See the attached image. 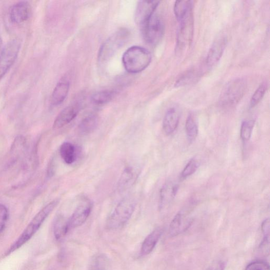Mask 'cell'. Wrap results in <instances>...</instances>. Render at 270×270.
Here are the masks:
<instances>
[{"mask_svg": "<svg viewBox=\"0 0 270 270\" xmlns=\"http://www.w3.org/2000/svg\"><path fill=\"white\" fill-rule=\"evenodd\" d=\"M186 133L190 142L195 140L198 135V127L192 115L187 118L186 124Z\"/></svg>", "mask_w": 270, "mask_h": 270, "instance_id": "26", "label": "cell"}, {"mask_svg": "<svg viewBox=\"0 0 270 270\" xmlns=\"http://www.w3.org/2000/svg\"><path fill=\"white\" fill-rule=\"evenodd\" d=\"M21 46V40L15 38L8 42L0 52V80L6 75L15 62Z\"/></svg>", "mask_w": 270, "mask_h": 270, "instance_id": "7", "label": "cell"}, {"mask_svg": "<svg viewBox=\"0 0 270 270\" xmlns=\"http://www.w3.org/2000/svg\"><path fill=\"white\" fill-rule=\"evenodd\" d=\"M267 88V84L265 83H263L260 85L251 99L250 105L251 107H255L261 101L266 93Z\"/></svg>", "mask_w": 270, "mask_h": 270, "instance_id": "28", "label": "cell"}, {"mask_svg": "<svg viewBox=\"0 0 270 270\" xmlns=\"http://www.w3.org/2000/svg\"><path fill=\"white\" fill-rule=\"evenodd\" d=\"M178 189L176 184L167 183L164 185L160 191L159 207L163 208L171 202L176 195Z\"/></svg>", "mask_w": 270, "mask_h": 270, "instance_id": "17", "label": "cell"}, {"mask_svg": "<svg viewBox=\"0 0 270 270\" xmlns=\"http://www.w3.org/2000/svg\"><path fill=\"white\" fill-rule=\"evenodd\" d=\"M152 54L146 48L133 46L124 53L122 62L128 73L138 74L143 72L150 65Z\"/></svg>", "mask_w": 270, "mask_h": 270, "instance_id": "1", "label": "cell"}, {"mask_svg": "<svg viewBox=\"0 0 270 270\" xmlns=\"http://www.w3.org/2000/svg\"><path fill=\"white\" fill-rule=\"evenodd\" d=\"M194 74V71L190 70L189 72L185 73L181 76L178 80H177L175 86L176 87H179L186 85L192 81Z\"/></svg>", "mask_w": 270, "mask_h": 270, "instance_id": "31", "label": "cell"}, {"mask_svg": "<svg viewBox=\"0 0 270 270\" xmlns=\"http://www.w3.org/2000/svg\"><path fill=\"white\" fill-rule=\"evenodd\" d=\"M32 8L26 2H21L13 5L10 9V18L16 24H20L26 21L31 16Z\"/></svg>", "mask_w": 270, "mask_h": 270, "instance_id": "11", "label": "cell"}, {"mask_svg": "<svg viewBox=\"0 0 270 270\" xmlns=\"http://www.w3.org/2000/svg\"><path fill=\"white\" fill-rule=\"evenodd\" d=\"M59 202V200H54L41 209L29 225L27 226L23 232L15 242V243L12 245L9 251H8V254L18 250L26 243L28 241L31 239L39 229L50 213L58 205Z\"/></svg>", "mask_w": 270, "mask_h": 270, "instance_id": "2", "label": "cell"}, {"mask_svg": "<svg viewBox=\"0 0 270 270\" xmlns=\"http://www.w3.org/2000/svg\"><path fill=\"white\" fill-rule=\"evenodd\" d=\"M179 22L176 38V52H182L191 46L194 33L193 13Z\"/></svg>", "mask_w": 270, "mask_h": 270, "instance_id": "8", "label": "cell"}, {"mask_svg": "<svg viewBox=\"0 0 270 270\" xmlns=\"http://www.w3.org/2000/svg\"><path fill=\"white\" fill-rule=\"evenodd\" d=\"M98 124V118L95 115H90L83 118L78 126V131L82 135L93 132Z\"/></svg>", "mask_w": 270, "mask_h": 270, "instance_id": "21", "label": "cell"}, {"mask_svg": "<svg viewBox=\"0 0 270 270\" xmlns=\"http://www.w3.org/2000/svg\"><path fill=\"white\" fill-rule=\"evenodd\" d=\"M137 171L132 166L124 169L118 183L117 188L119 192H123L133 186L138 175Z\"/></svg>", "mask_w": 270, "mask_h": 270, "instance_id": "15", "label": "cell"}, {"mask_svg": "<svg viewBox=\"0 0 270 270\" xmlns=\"http://www.w3.org/2000/svg\"><path fill=\"white\" fill-rule=\"evenodd\" d=\"M108 259L104 254L96 255L92 260L88 270H107Z\"/></svg>", "mask_w": 270, "mask_h": 270, "instance_id": "24", "label": "cell"}, {"mask_svg": "<svg viewBox=\"0 0 270 270\" xmlns=\"http://www.w3.org/2000/svg\"><path fill=\"white\" fill-rule=\"evenodd\" d=\"M225 263L222 260L213 262L206 270H224Z\"/></svg>", "mask_w": 270, "mask_h": 270, "instance_id": "33", "label": "cell"}, {"mask_svg": "<svg viewBox=\"0 0 270 270\" xmlns=\"http://www.w3.org/2000/svg\"><path fill=\"white\" fill-rule=\"evenodd\" d=\"M60 154L64 161L67 164H72L76 160V149L75 146L69 142H65L60 147Z\"/></svg>", "mask_w": 270, "mask_h": 270, "instance_id": "23", "label": "cell"}, {"mask_svg": "<svg viewBox=\"0 0 270 270\" xmlns=\"http://www.w3.org/2000/svg\"><path fill=\"white\" fill-rule=\"evenodd\" d=\"M114 96L111 91H103L95 93L92 97V102L96 105H104L109 103Z\"/></svg>", "mask_w": 270, "mask_h": 270, "instance_id": "25", "label": "cell"}, {"mask_svg": "<svg viewBox=\"0 0 270 270\" xmlns=\"http://www.w3.org/2000/svg\"><path fill=\"white\" fill-rule=\"evenodd\" d=\"M160 2L141 1L138 3L135 12V21L140 27L156 12Z\"/></svg>", "mask_w": 270, "mask_h": 270, "instance_id": "10", "label": "cell"}, {"mask_svg": "<svg viewBox=\"0 0 270 270\" xmlns=\"http://www.w3.org/2000/svg\"><path fill=\"white\" fill-rule=\"evenodd\" d=\"M255 124L254 120H246L241 125L240 136L244 142H247L251 138Z\"/></svg>", "mask_w": 270, "mask_h": 270, "instance_id": "27", "label": "cell"}, {"mask_svg": "<svg viewBox=\"0 0 270 270\" xmlns=\"http://www.w3.org/2000/svg\"><path fill=\"white\" fill-rule=\"evenodd\" d=\"M227 44V38L220 37L211 46L206 58V64L212 67L217 64L221 59Z\"/></svg>", "mask_w": 270, "mask_h": 270, "instance_id": "12", "label": "cell"}, {"mask_svg": "<svg viewBox=\"0 0 270 270\" xmlns=\"http://www.w3.org/2000/svg\"><path fill=\"white\" fill-rule=\"evenodd\" d=\"M69 87V83L67 81H62L56 85L51 97L52 105L58 106L64 102L68 96Z\"/></svg>", "mask_w": 270, "mask_h": 270, "instance_id": "18", "label": "cell"}, {"mask_svg": "<svg viewBox=\"0 0 270 270\" xmlns=\"http://www.w3.org/2000/svg\"><path fill=\"white\" fill-rule=\"evenodd\" d=\"M190 220L185 221V217L182 212H178L170 223L169 233L172 237L178 235L182 231L186 230L190 226Z\"/></svg>", "mask_w": 270, "mask_h": 270, "instance_id": "19", "label": "cell"}, {"mask_svg": "<svg viewBox=\"0 0 270 270\" xmlns=\"http://www.w3.org/2000/svg\"><path fill=\"white\" fill-rule=\"evenodd\" d=\"M247 88L246 81L242 78L233 80L227 83L220 96L219 103L224 108L237 105L243 98Z\"/></svg>", "mask_w": 270, "mask_h": 270, "instance_id": "4", "label": "cell"}, {"mask_svg": "<svg viewBox=\"0 0 270 270\" xmlns=\"http://www.w3.org/2000/svg\"><path fill=\"white\" fill-rule=\"evenodd\" d=\"M180 119L178 110L175 108H171L168 110L163 122V129L167 135L172 134L177 129Z\"/></svg>", "mask_w": 270, "mask_h": 270, "instance_id": "14", "label": "cell"}, {"mask_svg": "<svg viewBox=\"0 0 270 270\" xmlns=\"http://www.w3.org/2000/svg\"><path fill=\"white\" fill-rule=\"evenodd\" d=\"M136 206V201L133 197L124 198L107 218V228L109 230H116L123 227L131 218Z\"/></svg>", "mask_w": 270, "mask_h": 270, "instance_id": "3", "label": "cell"}, {"mask_svg": "<svg viewBox=\"0 0 270 270\" xmlns=\"http://www.w3.org/2000/svg\"><path fill=\"white\" fill-rule=\"evenodd\" d=\"M92 208L93 205L89 201H82L68 220L69 230L77 228L86 222L91 215Z\"/></svg>", "mask_w": 270, "mask_h": 270, "instance_id": "9", "label": "cell"}, {"mask_svg": "<svg viewBox=\"0 0 270 270\" xmlns=\"http://www.w3.org/2000/svg\"><path fill=\"white\" fill-rule=\"evenodd\" d=\"M2 45H3V40H2L1 36H0V49H1Z\"/></svg>", "mask_w": 270, "mask_h": 270, "instance_id": "35", "label": "cell"}, {"mask_svg": "<svg viewBox=\"0 0 270 270\" xmlns=\"http://www.w3.org/2000/svg\"><path fill=\"white\" fill-rule=\"evenodd\" d=\"M142 34L148 44L157 45L164 34L165 26L162 18L156 12L141 27Z\"/></svg>", "mask_w": 270, "mask_h": 270, "instance_id": "6", "label": "cell"}, {"mask_svg": "<svg viewBox=\"0 0 270 270\" xmlns=\"http://www.w3.org/2000/svg\"><path fill=\"white\" fill-rule=\"evenodd\" d=\"M9 218V212L7 207L4 204H0V234L5 229Z\"/></svg>", "mask_w": 270, "mask_h": 270, "instance_id": "30", "label": "cell"}, {"mask_svg": "<svg viewBox=\"0 0 270 270\" xmlns=\"http://www.w3.org/2000/svg\"><path fill=\"white\" fill-rule=\"evenodd\" d=\"M130 33L125 29H121L109 37L103 44L98 54V61L101 63L108 61L129 39Z\"/></svg>", "mask_w": 270, "mask_h": 270, "instance_id": "5", "label": "cell"}, {"mask_svg": "<svg viewBox=\"0 0 270 270\" xmlns=\"http://www.w3.org/2000/svg\"><path fill=\"white\" fill-rule=\"evenodd\" d=\"M245 270H269V266L266 262L256 261L250 263Z\"/></svg>", "mask_w": 270, "mask_h": 270, "instance_id": "32", "label": "cell"}, {"mask_svg": "<svg viewBox=\"0 0 270 270\" xmlns=\"http://www.w3.org/2000/svg\"><path fill=\"white\" fill-rule=\"evenodd\" d=\"M69 231L68 220L62 215L56 217L53 224V233L55 238L57 240L62 239Z\"/></svg>", "mask_w": 270, "mask_h": 270, "instance_id": "20", "label": "cell"}, {"mask_svg": "<svg viewBox=\"0 0 270 270\" xmlns=\"http://www.w3.org/2000/svg\"><path fill=\"white\" fill-rule=\"evenodd\" d=\"M78 107L76 106H69L64 108L55 118L53 127L59 130L72 122L77 116Z\"/></svg>", "mask_w": 270, "mask_h": 270, "instance_id": "13", "label": "cell"}, {"mask_svg": "<svg viewBox=\"0 0 270 270\" xmlns=\"http://www.w3.org/2000/svg\"><path fill=\"white\" fill-rule=\"evenodd\" d=\"M199 167L198 162L193 159H192L184 168L181 174L182 179L187 178L193 175L197 170Z\"/></svg>", "mask_w": 270, "mask_h": 270, "instance_id": "29", "label": "cell"}, {"mask_svg": "<svg viewBox=\"0 0 270 270\" xmlns=\"http://www.w3.org/2000/svg\"><path fill=\"white\" fill-rule=\"evenodd\" d=\"M174 11L177 20L179 21L192 13V2L177 1L174 5Z\"/></svg>", "mask_w": 270, "mask_h": 270, "instance_id": "22", "label": "cell"}, {"mask_svg": "<svg viewBox=\"0 0 270 270\" xmlns=\"http://www.w3.org/2000/svg\"><path fill=\"white\" fill-rule=\"evenodd\" d=\"M270 223L269 219L265 220L262 223L261 230L264 238H269Z\"/></svg>", "mask_w": 270, "mask_h": 270, "instance_id": "34", "label": "cell"}, {"mask_svg": "<svg viewBox=\"0 0 270 270\" xmlns=\"http://www.w3.org/2000/svg\"><path fill=\"white\" fill-rule=\"evenodd\" d=\"M163 230L157 228L151 232L144 239L141 247V254L143 255L149 254L154 250L161 236Z\"/></svg>", "mask_w": 270, "mask_h": 270, "instance_id": "16", "label": "cell"}]
</instances>
